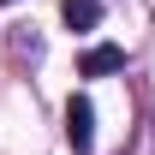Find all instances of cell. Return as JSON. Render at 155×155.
<instances>
[{"instance_id": "cell-4", "label": "cell", "mask_w": 155, "mask_h": 155, "mask_svg": "<svg viewBox=\"0 0 155 155\" xmlns=\"http://www.w3.org/2000/svg\"><path fill=\"white\" fill-rule=\"evenodd\" d=\"M0 6H12V0H0Z\"/></svg>"}, {"instance_id": "cell-3", "label": "cell", "mask_w": 155, "mask_h": 155, "mask_svg": "<svg viewBox=\"0 0 155 155\" xmlns=\"http://www.w3.org/2000/svg\"><path fill=\"white\" fill-rule=\"evenodd\" d=\"M60 12H66L72 30H96V24H101V0H66Z\"/></svg>"}, {"instance_id": "cell-2", "label": "cell", "mask_w": 155, "mask_h": 155, "mask_svg": "<svg viewBox=\"0 0 155 155\" xmlns=\"http://www.w3.org/2000/svg\"><path fill=\"white\" fill-rule=\"evenodd\" d=\"M119 66H125V54H119L114 42H101V48H90V54L78 60V72H84V78H107V72H119Z\"/></svg>"}, {"instance_id": "cell-1", "label": "cell", "mask_w": 155, "mask_h": 155, "mask_svg": "<svg viewBox=\"0 0 155 155\" xmlns=\"http://www.w3.org/2000/svg\"><path fill=\"white\" fill-rule=\"evenodd\" d=\"M66 143H72L78 155L96 149V107H90V96H72V101H66Z\"/></svg>"}]
</instances>
